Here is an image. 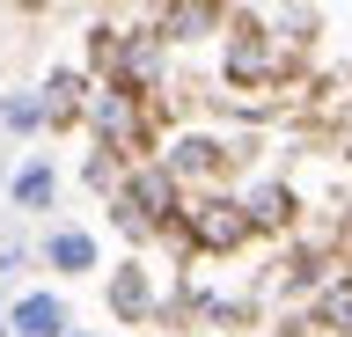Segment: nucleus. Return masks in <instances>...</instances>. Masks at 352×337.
Instances as JSON below:
<instances>
[{
    "label": "nucleus",
    "instance_id": "nucleus-1",
    "mask_svg": "<svg viewBox=\"0 0 352 337\" xmlns=\"http://www.w3.org/2000/svg\"><path fill=\"white\" fill-rule=\"evenodd\" d=\"M88 117H96V132H103V147H118V154H132V147L147 139V117H140V95H125V89H96Z\"/></svg>",
    "mask_w": 352,
    "mask_h": 337
},
{
    "label": "nucleus",
    "instance_id": "nucleus-2",
    "mask_svg": "<svg viewBox=\"0 0 352 337\" xmlns=\"http://www.w3.org/2000/svg\"><path fill=\"white\" fill-rule=\"evenodd\" d=\"M242 235H250V220H242L235 198H198L191 205V242L198 249H242Z\"/></svg>",
    "mask_w": 352,
    "mask_h": 337
},
{
    "label": "nucleus",
    "instance_id": "nucleus-3",
    "mask_svg": "<svg viewBox=\"0 0 352 337\" xmlns=\"http://www.w3.org/2000/svg\"><path fill=\"white\" fill-rule=\"evenodd\" d=\"M125 213H132L125 227H154V220H176V176H169V169H140V183H132Z\"/></svg>",
    "mask_w": 352,
    "mask_h": 337
},
{
    "label": "nucleus",
    "instance_id": "nucleus-4",
    "mask_svg": "<svg viewBox=\"0 0 352 337\" xmlns=\"http://www.w3.org/2000/svg\"><path fill=\"white\" fill-rule=\"evenodd\" d=\"M272 73H279V37H235L228 81H272Z\"/></svg>",
    "mask_w": 352,
    "mask_h": 337
},
{
    "label": "nucleus",
    "instance_id": "nucleus-5",
    "mask_svg": "<svg viewBox=\"0 0 352 337\" xmlns=\"http://www.w3.org/2000/svg\"><path fill=\"white\" fill-rule=\"evenodd\" d=\"M15 337H66V308L52 293H22L15 301Z\"/></svg>",
    "mask_w": 352,
    "mask_h": 337
},
{
    "label": "nucleus",
    "instance_id": "nucleus-6",
    "mask_svg": "<svg viewBox=\"0 0 352 337\" xmlns=\"http://www.w3.org/2000/svg\"><path fill=\"white\" fill-rule=\"evenodd\" d=\"M154 73H162V37H125V95L154 89Z\"/></svg>",
    "mask_w": 352,
    "mask_h": 337
},
{
    "label": "nucleus",
    "instance_id": "nucleus-7",
    "mask_svg": "<svg viewBox=\"0 0 352 337\" xmlns=\"http://www.w3.org/2000/svg\"><path fill=\"white\" fill-rule=\"evenodd\" d=\"M44 257H52L59 271H96V242H88V235H74V227H66V235H52V242H44Z\"/></svg>",
    "mask_w": 352,
    "mask_h": 337
},
{
    "label": "nucleus",
    "instance_id": "nucleus-8",
    "mask_svg": "<svg viewBox=\"0 0 352 337\" xmlns=\"http://www.w3.org/2000/svg\"><path fill=\"white\" fill-rule=\"evenodd\" d=\"M110 301H118V315H125V323H140V315H147V279H140V264H125V271H118Z\"/></svg>",
    "mask_w": 352,
    "mask_h": 337
},
{
    "label": "nucleus",
    "instance_id": "nucleus-9",
    "mask_svg": "<svg viewBox=\"0 0 352 337\" xmlns=\"http://www.w3.org/2000/svg\"><path fill=\"white\" fill-rule=\"evenodd\" d=\"M213 169H220L213 139H184V147H176V176H213Z\"/></svg>",
    "mask_w": 352,
    "mask_h": 337
},
{
    "label": "nucleus",
    "instance_id": "nucleus-10",
    "mask_svg": "<svg viewBox=\"0 0 352 337\" xmlns=\"http://www.w3.org/2000/svg\"><path fill=\"white\" fill-rule=\"evenodd\" d=\"M286 213H294V198H286V191H257V198L242 205V220H250V227H279Z\"/></svg>",
    "mask_w": 352,
    "mask_h": 337
},
{
    "label": "nucleus",
    "instance_id": "nucleus-11",
    "mask_svg": "<svg viewBox=\"0 0 352 337\" xmlns=\"http://www.w3.org/2000/svg\"><path fill=\"white\" fill-rule=\"evenodd\" d=\"M154 30H169V37H198V30H213V8H169Z\"/></svg>",
    "mask_w": 352,
    "mask_h": 337
},
{
    "label": "nucleus",
    "instance_id": "nucleus-12",
    "mask_svg": "<svg viewBox=\"0 0 352 337\" xmlns=\"http://www.w3.org/2000/svg\"><path fill=\"white\" fill-rule=\"evenodd\" d=\"M15 198L22 205H52V169H44V161H30V169L15 176Z\"/></svg>",
    "mask_w": 352,
    "mask_h": 337
},
{
    "label": "nucleus",
    "instance_id": "nucleus-13",
    "mask_svg": "<svg viewBox=\"0 0 352 337\" xmlns=\"http://www.w3.org/2000/svg\"><path fill=\"white\" fill-rule=\"evenodd\" d=\"M37 117H44V111H37V103H30V95H15V103H8V125H15V132H30Z\"/></svg>",
    "mask_w": 352,
    "mask_h": 337
},
{
    "label": "nucleus",
    "instance_id": "nucleus-14",
    "mask_svg": "<svg viewBox=\"0 0 352 337\" xmlns=\"http://www.w3.org/2000/svg\"><path fill=\"white\" fill-rule=\"evenodd\" d=\"M323 315H338V323H352V286H345V293H330V301H323Z\"/></svg>",
    "mask_w": 352,
    "mask_h": 337
}]
</instances>
